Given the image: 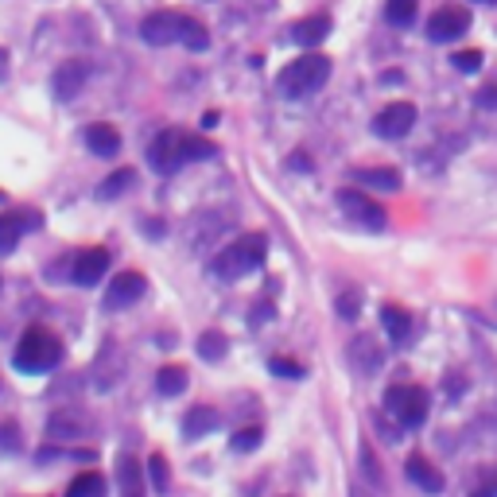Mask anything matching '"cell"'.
Wrapping results in <instances>:
<instances>
[{"mask_svg":"<svg viewBox=\"0 0 497 497\" xmlns=\"http://www.w3.org/2000/svg\"><path fill=\"white\" fill-rule=\"evenodd\" d=\"M269 257V237L264 234H241L237 241H229L226 249H218L214 257V277L218 280H241L253 269H261Z\"/></svg>","mask_w":497,"mask_h":497,"instance_id":"obj_1","label":"cell"},{"mask_svg":"<svg viewBox=\"0 0 497 497\" xmlns=\"http://www.w3.org/2000/svg\"><path fill=\"white\" fill-rule=\"evenodd\" d=\"M62 357V342L55 331H47V326H28L24 338L16 342V354H12V365L20 373H47V369H55Z\"/></svg>","mask_w":497,"mask_h":497,"instance_id":"obj_2","label":"cell"},{"mask_svg":"<svg viewBox=\"0 0 497 497\" xmlns=\"http://www.w3.org/2000/svg\"><path fill=\"white\" fill-rule=\"evenodd\" d=\"M326 78H331V59L319 55V51H308V55H300L280 70L277 86L284 98H308V93L326 86Z\"/></svg>","mask_w":497,"mask_h":497,"instance_id":"obj_3","label":"cell"},{"mask_svg":"<svg viewBox=\"0 0 497 497\" xmlns=\"http://www.w3.org/2000/svg\"><path fill=\"white\" fill-rule=\"evenodd\" d=\"M385 408L400 428H424V420L431 412V397L420 385H393L385 393Z\"/></svg>","mask_w":497,"mask_h":497,"instance_id":"obj_4","label":"cell"},{"mask_svg":"<svg viewBox=\"0 0 497 497\" xmlns=\"http://www.w3.org/2000/svg\"><path fill=\"white\" fill-rule=\"evenodd\" d=\"M148 164L160 175H175L187 164V132H179V129L156 132V140L148 144Z\"/></svg>","mask_w":497,"mask_h":497,"instance_id":"obj_5","label":"cell"},{"mask_svg":"<svg viewBox=\"0 0 497 497\" xmlns=\"http://www.w3.org/2000/svg\"><path fill=\"white\" fill-rule=\"evenodd\" d=\"M338 206H342L354 221L369 226V229H385V226H389L385 206L373 203V198H369L365 190H357V187H342V190H338Z\"/></svg>","mask_w":497,"mask_h":497,"instance_id":"obj_6","label":"cell"},{"mask_svg":"<svg viewBox=\"0 0 497 497\" xmlns=\"http://www.w3.org/2000/svg\"><path fill=\"white\" fill-rule=\"evenodd\" d=\"M467 31H470V12L462 4H447L439 12H431V20H428L431 44H451V39H462Z\"/></svg>","mask_w":497,"mask_h":497,"instance_id":"obj_7","label":"cell"},{"mask_svg":"<svg viewBox=\"0 0 497 497\" xmlns=\"http://www.w3.org/2000/svg\"><path fill=\"white\" fill-rule=\"evenodd\" d=\"M412 124H416V105L412 101H389L373 117V132L381 136V140H400V136L412 132Z\"/></svg>","mask_w":497,"mask_h":497,"instance_id":"obj_8","label":"cell"},{"mask_svg":"<svg viewBox=\"0 0 497 497\" xmlns=\"http://www.w3.org/2000/svg\"><path fill=\"white\" fill-rule=\"evenodd\" d=\"M183 24H187L183 12L164 8V12H152L144 20L140 36H144V44H152V47H167V44H175V39H183Z\"/></svg>","mask_w":497,"mask_h":497,"instance_id":"obj_9","label":"cell"},{"mask_svg":"<svg viewBox=\"0 0 497 497\" xmlns=\"http://www.w3.org/2000/svg\"><path fill=\"white\" fill-rule=\"evenodd\" d=\"M144 292H148L144 272H121V277L109 284V292H105V311H124V308H132L136 300H144Z\"/></svg>","mask_w":497,"mask_h":497,"instance_id":"obj_10","label":"cell"},{"mask_svg":"<svg viewBox=\"0 0 497 497\" xmlns=\"http://www.w3.org/2000/svg\"><path fill=\"white\" fill-rule=\"evenodd\" d=\"M105 272H109V249H101V245H93V249H82L78 257H74V284L78 288H93Z\"/></svg>","mask_w":497,"mask_h":497,"instance_id":"obj_11","label":"cell"},{"mask_svg":"<svg viewBox=\"0 0 497 497\" xmlns=\"http://www.w3.org/2000/svg\"><path fill=\"white\" fill-rule=\"evenodd\" d=\"M90 82V62H62V67L51 74V90H55V98L59 101H70V98H78L82 86Z\"/></svg>","mask_w":497,"mask_h":497,"instance_id":"obj_12","label":"cell"},{"mask_svg":"<svg viewBox=\"0 0 497 497\" xmlns=\"http://www.w3.org/2000/svg\"><path fill=\"white\" fill-rule=\"evenodd\" d=\"M39 214H0V253H12L28 229H39Z\"/></svg>","mask_w":497,"mask_h":497,"instance_id":"obj_13","label":"cell"},{"mask_svg":"<svg viewBox=\"0 0 497 497\" xmlns=\"http://www.w3.org/2000/svg\"><path fill=\"white\" fill-rule=\"evenodd\" d=\"M405 474H408V482L420 485L424 493H443V474L431 467L424 454H412V459L405 462Z\"/></svg>","mask_w":497,"mask_h":497,"instance_id":"obj_14","label":"cell"},{"mask_svg":"<svg viewBox=\"0 0 497 497\" xmlns=\"http://www.w3.org/2000/svg\"><path fill=\"white\" fill-rule=\"evenodd\" d=\"M47 431L55 439H82V436H90V416H82V412H74V408L55 412V416H51V424H47Z\"/></svg>","mask_w":497,"mask_h":497,"instance_id":"obj_15","label":"cell"},{"mask_svg":"<svg viewBox=\"0 0 497 497\" xmlns=\"http://www.w3.org/2000/svg\"><path fill=\"white\" fill-rule=\"evenodd\" d=\"M331 36V16H303L300 24H292V39L300 47H319Z\"/></svg>","mask_w":497,"mask_h":497,"instance_id":"obj_16","label":"cell"},{"mask_svg":"<svg viewBox=\"0 0 497 497\" xmlns=\"http://www.w3.org/2000/svg\"><path fill=\"white\" fill-rule=\"evenodd\" d=\"M221 424V416H218V408H210V405H195L187 412V420H183V436L187 439H203L210 436Z\"/></svg>","mask_w":497,"mask_h":497,"instance_id":"obj_17","label":"cell"},{"mask_svg":"<svg viewBox=\"0 0 497 497\" xmlns=\"http://www.w3.org/2000/svg\"><path fill=\"white\" fill-rule=\"evenodd\" d=\"M86 148L93 156H117L121 152V132L113 124H90L86 129Z\"/></svg>","mask_w":497,"mask_h":497,"instance_id":"obj_18","label":"cell"},{"mask_svg":"<svg viewBox=\"0 0 497 497\" xmlns=\"http://www.w3.org/2000/svg\"><path fill=\"white\" fill-rule=\"evenodd\" d=\"M381 326H385L397 346H405L412 338V315L405 308H397V303H385V308H381Z\"/></svg>","mask_w":497,"mask_h":497,"instance_id":"obj_19","label":"cell"},{"mask_svg":"<svg viewBox=\"0 0 497 497\" xmlns=\"http://www.w3.org/2000/svg\"><path fill=\"white\" fill-rule=\"evenodd\" d=\"M117 482H121V497H144V467L132 454L117 459Z\"/></svg>","mask_w":497,"mask_h":497,"instance_id":"obj_20","label":"cell"},{"mask_svg":"<svg viewBox=\"0 0 497 497\" xmlns=\"http://www.w3.org/2000/svg\"><path fill=\"white\" fill-rule=\"evenodd\" d=\"M350 362H354V369H357V373H377V369H381V350H377V342H373V338H354V342H350Z\"/></svg>","mask_w":497,"mask_h":497,"instance_id":"obj_21","label":"cell"},{"mask_svg":"<svg viewBox=\"0 0 497 497\" xmlns=\"http://www.w3.org/2000/svg\"><path fill=\"white\" fill-rule=\"evenodd\" d=\"M354 179H357L362 187L400 190V172H397V167H354Z\"/></svg>","mask_w":497,"mask_h":497,"instance_id":"obj_22","label":"cell"},{"mask_svg":"<svg viewBox=\"0 0 497 497\" xmlns=\"http://www.w3.org/2000/svg\"><path fill=\"white\" fill-rule=\"evenodd\" d=\"M156 389H160L164 397H179L187 389V369L183 365H164L160 373H156Z\"/></svg>","mask_w":497,"mask_h":497,"instance_id":"obj_23","label":"cell"},{"mask_svg":"<svg viewBox=\"0 0 497 497\" xmlns=\"http://www.w3.org/2000/svg\"><path fill=\"white\" fill-rule=\"evenodd\" d=\"M67 497H105V478H101L98 470H86V474H78V478L70 482Z\"/></svg>","mask_w":497,"mask_h":497,"instance_id":"obj_24","label":"cell"},{"mask_svg":"<svg viewBox=\"0 0 497 497\" xmlns=\"http://www.w3.org/2000/svg\"><path fill=\"white\" fill-rule=\"evenodd\" d=\"M420 12V0H385V20L397 28H408Z\"/></svg>","mask_w":497,"mask_h":497,"instance_id":"obj_25","label":"cell"},{"mask_svg":"<svg viewBox=\"0 0 497 497\" xmlns=\"http://www.w3.org/2000/svg\"><path fill=\"white\" fill-rule=\"evenodd\" d=\"M129 187H136V172H132V167H121V172H113L109 179H105L98 195H101V198H121Z\"/></svg>","mask_w":497,"mask_h":497,"instance_id":"obj_26","label":"cell"},{"mask_svg":"<svg viewBox=\"0 0 497 497\" xmlns=\"http://www.w3.org/2000/svg\"><path fill=\"white\" fill-rule=\"evenodd\" d=\"M229 350V342H226V334H218V331H206L203 338H198V357L203 362H221Z\"/></svg>","mask_w":497,"mask_h":497,"instance_id":"obj_27","label":"cell"},{"mask_svg":"<svg viewBox=\"0 0 497 497\" xmlns=\"http://www.w3.org/2000/svg\"><path fill=\"white\" fill-rule=\"evenodd\" d=\"M148 482H152L156 493L172 490V474H167V459H164V454H152V459H148Z\"/></svg>","mask_w":497,"mask_h":497,"instance_id":"obj_28","label":"cell"},{"mask_svg":"<svg viewBox=\"0 0 497 497\" xmlns=\"http://www.w3.org/2000/svg\"><path fill=\"white\" fill-rule=\"evenodd\" d=\"M179 44H187L190 51H206L210 47V36H206V28L198 24V20H190L187 16V24H183V39Z\"/></svg>","mask_w":497,"mask_h":497,"instance_id":"obj_29","label":"cell"},{"mask_svg":"<svg viewBox=\"0 0 497 497\" xmlns=\"http://www.w3.org/2000/svg\"><path fill=\"white\" fill-rule=\"evenodd\" d=\"M261 439H264V431L261 428H241L234 439H229V447H234L237 454H245V451H257L261 447Z\"/></svg>","mask_w":497,"mask_h":497,"instance_id":"obj_30","label":"cell"},{"mask_svg":"<svg viewBox=\"0 0 497 497\" xmlns=\"http://www.w3.org/2000/svg\"><path fill=\"white\" fill-rule=\"evenodd\" d=\"M451 62H454V67H459L462 74H474V70H482L485 55H482L478 47H470V51H454V55H451Z\"/></svg>","mask_w":497,"mask_h":497,"instance_id":"obj_31","label":"cell"},{"mask_svg":"<svg viewBox=\"0 0 497 497\" xmlns=\"http://www.w3.org/2000/svg\"><path fill=\"white\" fill-rule=\"evenodd\" d=\"M357 311H362V292L346 288L342 295H338V315H342V319H357Z\"/></svg>","mask_w":497,"mask_h":497,"instance_id":"obj_32","label":"cell"},{"mask_svg":"<svg viewBox=\"0 0 497 497\" xmlns=\"http://www.w3.org/2000/svg\"><path fill=\"white\" fill-rule=\"evenodd\" d=\"M357 454H362V474L373 485H381V462H377V454H373V447H369V443L362 439V447H357Z\"/></svg>","mask_w":497,"mask_h":497,"instance_id":"obj_33","label":"cell"},{"mask_svg":"<svg viewBox=\"0 0 497 497\" xmlns=\"http://www.w3.org/2000/svg\"><path fill=\"white\" fill-rule=\"evenodd\" d=\"M218 156V148L210 140H198V136H187V160H210Z\"/></svg>","mask_w":497,"mask_h":497,"instance_id":"obj_34","label":"cell"},{"mask_svg":"<svg viewBox=\"0 0 497 497\" xmlns=\"http://www.w3.org/2000/svg\"><path fill=\"white\" fill-rule=\"evenodd\" d=\"M269 369H272L277 377H303V365H300V362H292V357H272Z\"/></svg>","mask_w":497,"mask_h":497,"instance_id":"obj_35","label":"cell"},{"mask_svg":"<svg viewBox=\"0 0 497 497\" xmlns=\"http://www.w3.org/2000/svg\"><path fill=\"white\" fill-rule=\"evenodd\" d=\"M497 493V482H493V470H485V478H482V485H474V490L467 493V497H493Z\"/></svg>","mask_w":497,"mask_h":497,"instance_id":"obj_36","label":"cell"},{"mask_svg":"<svg viewBox=\"0 0 497 497\" xmlns=\"http://www.w3.org/2000/svg\"><path fill=\"white\" fill-rule=\"evenodd\" d=\"M474 101H478L482 109H497V86H493V82H490V86H482V90H478V98H474Z\"/></svg>","mask_w":497,"mask_h":497,"instance_id":"obj_37","label":"cell"},{"mask_svg":"<svg viewBox=\"0 0 497 497\" xmlns=\"http://www.w3.org/2000/svg\"><path fill=\"white\" fill-rule=\"evenodd\" d=\"M292 167H300V172H308V167H311V164H308V152H295V156H292Z\"/></svg>","mask_w":497,"mask_h":497,"instance_id":"obj_38","label":"cell"},{"mask_svg":"<svg viewBox=\"0 0 497 497\" xmlns=\"http://www.w3.org/2000/svg\"><path fill=\"white\" fill-rule=\"evenodd\" d=\"M218 121H221L218 113H206V117H203V129H218Z\"/></svg>","mask_w":497,"mask_h":497,"instance_id":"obj_39","label":"cell"},{"mask_svg":"<svg viewBox=\"0 0 497 497\" xmlns=\"http://www.w3.org/2000/svg\"><path fill=\"white\" fill-rule=\"evenodd\" d=\"M350 497H373V493L362 490V485H350Z\"/></svg>","mask_w":497,"mask_h":497,"instance_id":"obj_40","label":"cell"},{"mask_svg":"<svg viewBox=\"0 0 497 497\" xmlns=\"http://www.w3.org/2000/svg\"><path fill=\"white\" fill-rule=\"evenodd\" d=\"M253 4H257V8H264V12H269V8L277 4V0H253Z\"/></svg>","mask_w":497,"mask_h":497,"instance_id":"obj_41","label":"cell"},{"mask_svg":"<svg viewBox=\"0 0 497 497\" xmlns=\"http://www.w3.org/2000/svg\"><path fill=\"white\" fill-rule=\"evenodd\" d=\"M482 4H497V0H482Z\"/></svg>","mask_w":497,"mask_h":497,"instance_id":"obj_42","label":"cell"},{"mask_svg":"<svg viewBox=\"0 0 497 497\" xmlns=\"http://www.w3.org/2000/svg\"><path fill=\"white\" fill-rule=\"evenodd\" d=\"M0 198H4V195H0Z\"/></svg>","mask_w":497,"mask_h":497,"instance_id":"obj_43","label":"cell"}]
</instances>
